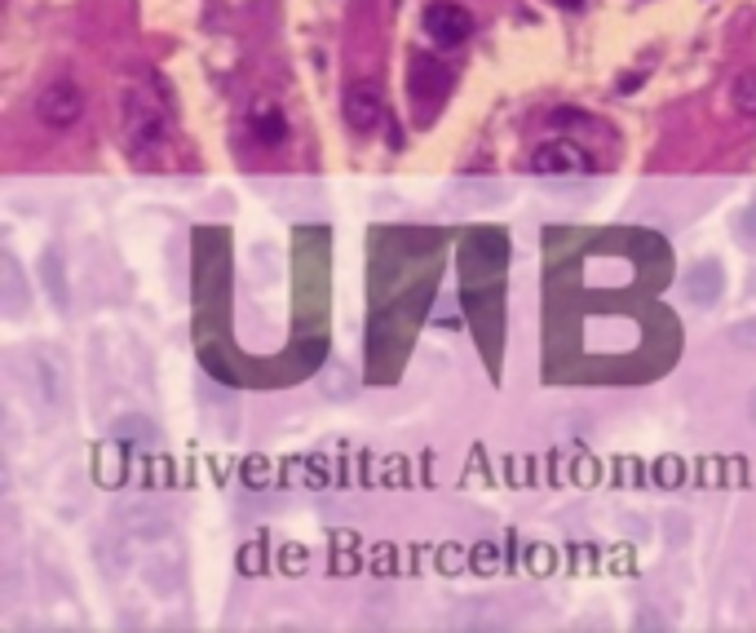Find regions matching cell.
Returning <instances> with one entry per match:
<instances>
[{
  "mask_svg": "<svg viewBox=\"0 0 756 633\" xmlns=\"http://www.w3.org/2000/svg\"><path fill=\"white\" fill-rule=\"evenodd\" d=\"M120 120H125V142H129L138 155L155 151V147L164 142V133H169V116H164V107H160V103H155V94H151V89H142V85L125 89Z\"/></svg>",
  "mask_w": 756,
  "mask_h": 633,
  "instance_id": "cell-1",
  "label": "cell"
},
{
  "mask_svg": "<svg viewBox=\"0 0 756 633\" xmlns=\"http://www.w3.org/2000/svg\"><path fill=\"white\" fill-rule=\"evenodd\" d=\"M36 116H41V125H50V129H72V125L85 116V94H80V85H76V81H50V85L41 89V98H36Z\"/></svg>",
  "mask_w": 756,
  "mask_h": 633,
  "instance_id": "cell-2",
  "label": "cell"
},
{
  "mask_svg": "<svg viewBox=\"0 0 756 633\" xmlns=\"http://www.w3.org/2000/svg\"><path fill=\"white\" fill-rule=\"evenodd\" d=\"M408 89H412V103L430 111V107H439V103L447 98V89H452V67L439 63L434 54H417L412 67H408Z\"/></svg>",
  "mask_w": 756,
  "mask_h": 633,
  "instance_id": "cell-3",
  "label": "cell"
},
{
  "mask_svg": "<svg viewBox=\"0 0 756 633\" xmlns=\"http://www.w3.org/2000/svg\"><path fill=\"white\" fill-rule=\"evenodd\" d=\"M425 32L439 45H465L474 36V14L456 0H434V6H425Z\"/></svg>",
  "mask_w": 756,
  "mask_h": 633,
  "instance_id": "cell-4",
  "label": "cell"
},
{
  "mask_svg": "<svg viewBox=\"0 0 756 633\" xmlns=\"http://www.w3.org/2000/svg\"><path fill=\"white\" fill-rule=\"evenodd\" d=\"M681 288H685V297H690V305H716L721 297H725V270H721V261H694L690 270H685V279H681Z\"/></svg>",
  "mask_w": 756,
  "mask_h": 633,
  "instance_id": "cell-5",
  "label": "cell"
},
{
  "mask_svg": "<svg viewBox=\"0 0 756 633\" xmlns=\"http://www.w3.org/2000/svg\"><path fill=\"white\" fill-rule=\"evenodd\" d=\"M345 120L354 133H371L376 125L386 120V107H381V94H376L371 85H354L345 94Z\"/></svg>",
  "mask_w": 756,
  "mask_h": 633,
  "instance_id": "cell-6",
  "label": "cell"
},
{
  "mask_svg": "<svg viewBox=\"0 0 756 633\" xmlns=\"http://www.w3.org/2000/svg\"><path fill=\"white\" fill-rule=\"evenodd\" d=\"M531 169L553 178V173H588V155L571 142H544L536 155H531Z\"/></svg>",
  "mask_w": 756,
  "mask_h": 633,
  "instance_id": "cell-7",
  "label": "cell"
},
{
  "mask_svg": "<svg viewBox=\"0 0 756 633\" xmlns=\"http://www.w3.org/2000/svg\"><path fill=\"white\" fill-rule=\"evenodd\" d=\"M28 360H32V368H28V373H19V377H23V386H28V395H32L36 404H45V408H58V399H63L58 368H54L45 355H28Z\"/></svg>",
  "mask_w": 756,
  "mask_h": 633,
  "instance_id": "cell-8",
  "label": "cell"
},
{
  "mask_svg": "<svg viewBox=\"0 0 756 633\" xmlns=\"http://www.w3.org/2000/svg\"><path fill=\"white\" fill-rule=\"evenodd\" d=\"M111 439L125 443V448H155L160 443V426L147 421V417H120L111 426Z\"/></svg>",
  "mask_w": 756,
  "mask_h": 633,
  "instance_id": "cell-9",
  "label": "cell"
},
{
  "mask_svg": "<svg viewBox=\"0 0 756 633\" xmlns=\"http://www.w3.org/2000/svg\"><path fill=\"white\" fill-rule=\"evenodd\" d=\"M0 279H6V314H23L28 305V279H23V266L14 257L0 261Z\"/></svg>",
  "mask_w": 756,
  "mask_h": 633,
  "instance_id": "cell-10",
  "label": "cell"
},
{
  "mask_svg": "<svg viewBox=\"0 0 756 633\" xmlns=\"http://www.w3.org/2000/svg\"><path fill=\"white\" fill-rule=\"evenodd\" d=\"M730 107L738 111V116H756V72H743V76H734V85H730Z\"/></svg>",
  "mask_w": 756,
  "mask_h": 633,
  "instance_id": "cell-11",
  "label": "cell"
},
{
  "mask_svg": "<svg viewBox=\"0 0 756 633\" xmlns=\"http://www.w3.org/2000/svg\"><path fill=\"white\" fill-rule=\"evenodd\" d=\"M120 523H125L129 532H138V536H160V532H164V518H155V514L142 509V505H129V509L120 514Z\"/></svg>",
  "mask_w": 756,
  "mask_h": 633,
  "instance_id": "cell-12",
  "label": "cell"
},
{
  "mask_svg": "<svg viewBox=\"0 0 756 633\" xmlns=\"http://www.w3.org/2000/svg\"><path fill=\"white\" fill-rule=\"evenodd\" d=\"M318 395H327V399H345V395H354V382L345 377V368H341V364H327V368H323V377H318Z\"/></svg>",
  "mask_w": 756,
  "mask_h": 633,
  "instance_id": "cell-13",
  "label": "cell"
},
{
  "mask_svg": "<svg viewBox=\"0 0 756 633\" xmlns=\"http://www.w3.org/2000/svg\"><path fill=\"white\" fill-rule=\"evenodd\" d=\"M252 133H257L261 142H270V147H274V142H283L288 125H283V116H279V111H266L261 120H252Z\"/></svg>",
  "mask_w": 756,
  "mask_h": 633,
  "instance_id": "cell-14",
  "label": "cell"
},
{
  "mask_svg": "<svg viewBox=\"0 0 756 633\" xmlns=\"http://www.w3.org/2000/svg\"><path fill=\"white\" fill-rule=\"evenodd\" d=\"M734 239L747 248V253H756V204H747L743 213H738V226H734Z\"/></svg>",
  "mask_w": 756,
  "mask_h": 633,
  "instance_id": "cell-15",
  "label": "cell"
},
{
  "mask_svg": "<svg viewBox=\"0 0 756 633\" xmlns=\"http://www.w3.org/2000/svg\"><path fill=\"white\" fill-rule=\"evenodd\" d=\"M730 342H734L738 351H756V314H752V320H738V324L730 329Z\"/></svg>",
  "mask_w": 756,
  "mask_h": 633,
  "instance_id": "cell-16",
  "label": "cell"
},
{
  "mask_svg": "<svg viewBox=\"0 0 756 633\" xmlns=\"http://www.w3.org/2000/svg\"><path fill=\"white\" fill-rule=\"evenodd\" d=\"M747 421H752V426H756V390H752V395H747Z\"/></svg>",
  "mask_w": 756,
  "mask_h": 633,
  "instance_id": "cell-17",
  "label": "cell"
},
{
  "mask_svg": "<svg viewBox=\"0 0 756 633\" xmlns=\"http://www.w3.org/2000/svg\"><path fill=\"white\" fill-rule=\"evenodd\" d=\"M558 6H566V10H580V6H584V0H558Z\"/></svg>",
  "mask_w": 756,
  "mask_h": 633,
  "instance_id": "cell-18",
  "label": "cell"
}]
</instances>
